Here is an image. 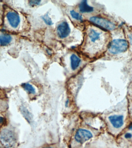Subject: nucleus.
Wrapping results in <instances>:
<instances>
[{
	"label": "nucleus",
	"instance_id": "nucleus-1",
	"mask_svg": "<svg viewBox=\"0 0 132 148\" xmlns=\"http://www.w3.org/2000/svg\"><path fill=\"white\" fill-rule=\"evenodd\" d=\"M128 46V42L125 39H114L109 43L108 49L111 54H117L126 51Z\"/></svg>",
	"mask_w": 132,
	"mask_h": 148
},
{
	"label": "nucleus",
	"instance_id": "nucleus-2",
	"mask_svg": "<svg viewBox=\"0 0 132 148\" xmlns=\"http://www.w3.org/2000/svg\"><path fill=\"white\" fill-rule=\"evenodd\" d=\"M16 142L15 134L11 131L5 130L0 133V145L3 148H12Z\"/></svg>",
	"mask_w": 132,
	"mask_h": 148
},
{
	"label": "nucleus",
	"instance_id": "nucleus-3",
	"mask_svg": "<svg viewBox=\"0 0 132 148\" xmlns=\"http://www.w3.org/2000/svg\"><path fill=\"white\" fill-rule=\"evenodd\" d=\"M90 21L93 24L105 31H112L116 29V26L114 23L102 17L93 16L90 17Z\"/></svg>",
	"mask_w": 132,
	"mask_h": 148
},
{
	"label": "nucleus",
	"instance_id": "nucleus-4",
	"mask_svg": "<svg viewBox=\"0 0 132 148\" xmlns=\"http://www.w3.org/2000/svg\"><path fill=\"white\" fill-rule=\"evenodd\" d=\"M93 137V134L90 131L84 129H80L76 132L75 138L78 142L83 143Z\"/></svg>",
	"mask_w": 132,
	"mask_h": 148
},
{
	"label": "nucleus",
	"instance_id": "nucleus-5",
	"mask_svg": "<svg viewBox=\"0 0 132 148\" xmlns=\"http://www.w3.org/2000/svg\"><path fill=\"white\" fill-rule=\"evenodd\" d=\"M71 31L69 24L67 22L63 21L58 25L57 28V32L58 36L61 39L68 37Z\"/></svg>",
	"mask_w": 132,
	"mask_h": 148
},
{
	"label": "nucleus",
	"instance_id": "nucleus-6",
	"mask_svg": "<svg viewBox=\"0 0 132 148\" xmlns=\"http://www.w3.org/2000/svg\"><path fill=\"white\" fill-rule=\"evenodd\" d=\"M109 121L114 128L119 129L124 124V116L120 114L111 115L108 118Z\"/></svg>",
	"mask_w": 132,
	"mask_h": 148
},
{
	"label": "nucleus",
	"instance_id": "nucleus-7",
	"mask_svg": "<svg viewBox=\"0 0 132 148\" xmlns=\"http://www.w3.org/2000/svg\"><path fill=\"white\" fill-rule=\"evenodd\" d=\"M101 33L92 28H90L88 30V39L91 43H96L99 41L101 38Z\"/></svg>",
	"mask_w": 132,
	"mask_h": 148
},
{
	"label": "nucleus",
	"instance_id": "nucleus-8",
	"mask_svg": "<svg viewBox=\"0 0 132 148\" xmlns=\"http://www.w3.org/2000/svg\"><path fill=\"white\" fill-rule=\"evenodd\" d=\"M7 17L9 23L12 27H17L20 22V18L16 12H10L7 14Z\"/></svg>",
	"mask_w": 132,
	"mask_h": 148
},
{
	"label": "nucleus",
	"instance_id": "nucleus-9",
	"mask_svg": "<svg viewBox=\"0 0 132 148\" xmlns=\"http://www.w3.org/2000/svg\"><path fill=\"white\" fill-rule=\"evenodd\" d=\"M78 7L80 11L83 13L91 12L94 10L93 7L89 5L87 1H81Z\"/></svg>",
	"mask_w": 132,
	"mask_h": 148
},
{
	"label": "nucleus",
	"instance_id": "nucleus-10",
	"mask_svg": "<svg viewBox=\"0 0 132 148\" xmlns=\"http://www.w3.org/2000/svg\"><path fill=\"white\" fill-rule=\"evenodd\" d=\"M81 59L76 54H73L70 57L71 67L73 70H75L79 66Z\"/></svg>",
	"mask_w": 132,
	"mask_h": 148
},
{
	"label": "nucleus",
	"instance_id": "nucleus-11",
	"mask_svg": "<svg viewBox=\"0 0 132 148\" xmlns=\"http://www.w3.org/2000/svg\"><path fill=\"white\" fill-rule=\"evenodd\" d=\"M12 38L8 34H2L0 35V45L2 46L8 45L11 41Z\"/></svg>",
	"mask_w": 132,
	"mask_h": 148
},
{
	"label": "nucleus",
	"instance_id": "nucleus-12",
	"mask_svg": "<svg viewBox=\"0 0 132 148\" xmlns=\"http://www.w3.org/2000/svg\"><path fill=\"white\" fill-rule=\"evenodd\" d=\"M22 86L29 93L32 94H34L35 93L36 91L34 88L29 83H23L22 84Z\"/></svg>",
	"mask_w": 132,
	"mask_h": 148
},
{
	"label": "nucleus",
	"instance_id": "nucleus-13",
	"mask_svg": "<svg viewBox=\"0 0 132 148\" xmlns=\"http://www.w3.org/2000/svg\"><path fill=\"white\" fill-rule=\"evenodd\" d=\"M70 14L72 17L74 19L79 21H83V17L82 15L80 14L78 12H76L74 10H72L70 11Z\"/></svg>",
	"mask_w": 132,
	"mask_h": 148
},
{
	"label": "nucleus",
	"instance_id": "nucleus-14",
	"mask_svg": "<svg viewBox=\"0 0 132 148\" xmlns=\"http://www.w3.org/2000/svg\"><path fill=\"white\" fill-rule=\"evenodd\" d=\"M42 18L44 22H45L47 25H53V21H52V19H51L50 17L47 14H46L44 15V16H42Z\"/></svg>",
	"mask_w": 132,
	"mask_h": 148
},
{
	"label": "nucleus",
	"instance_id": "nucleus-15",
	"mask_svg": "<svg viewBox=\"0 0 132 148\" xmlns=\"http://www.w3.org/2000/svg\"><path fill=\"white\" fill-rule=\"evenodd\" d=\"M41 2V1L32 0V1H29V4L31 6H35L39 5L40 4Z\"/></svg>",
	"mask_w": 132,
	"mask_h": 148
},
{
	"label": "nucleus",
	"instance_id": "nucleus-16",
	"mask_svg": "<svg viewBox=\"0 0 132 148\" xmlns=\"http://www.w3.org/2000/svg\"><path fill=\"white\" fill-rule=\"evenodd\" d=\"M4 121V119L2 117H0V124L2 123Z\"/></svg>",
	"mask_w": 132,
	"mask_h": 148
},
{
	"label": "nucleus",
	"instance_id": "nucleus-17",
	"mask_svg": "<svg viewBox=\"0 0 132 148\" xmlns=\"http://www.w3.org/2000/svg\"><path fill=\"white\" fill-rule=\"evenodd\" d=\"M127 128H128L129 129H130L131 130H132V123L130 124Z\"/></svg>",
	"mask_w": 132,
	"mask_h": 148
},
{
	"label": "nucleus",
	"instance_id": "nucleus-18",
	"mask_svg": "<svg viewBox=\"0 0 132 148\" xmlns=\"http://www.w3.org/2000/svg\"><path fill=\"white\" fill-rule=\"evenodd\" d=\"M44 148H53V147H45Z\"/></svg>",
	"mask_w": 132,
	"mask_h": 148
}]
</instances>
